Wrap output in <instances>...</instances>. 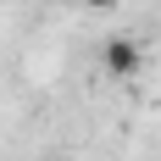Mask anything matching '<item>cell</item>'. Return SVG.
<instances>
[{
	"instance_id": "6da1fadb",
	"label": "cell",
	"mask_w": 161,
	"mask_h": 161,
	"mask_svg": "<svg viewBox=\"0 0 161 161\" xmlns=\"http://www.w3.org/2000/svg\"><path fill=\"white\" fill-rule=\"evenodd\" d=\"M100 67H106L111 78H139V72H145V50H139V39H106Z\"/></svg>"
},
{
	"instance_id": "7a4b0ae2",
	"label": "cell",
	"mask_w": 161,
	"mask_h": 161,
	"mask_svg": "<svg viewBox=\"0 0 161 161\" xmlns=\"http://www.w3.org/2000/svg\"><path fill=\"white\" fill-rule=\"evenodd\" d=\"M78 6H89V11H111L117 0H78Z\"/></svg>"
},
{
	"instance_id": "3957f363",
	"label": "cell",
	"mask_w": 161,
	"mask_h": 161,
	"mask_svg": "<svg viewBox=\"0 0 161 161\" xmlns=\"http://www.w3.org/2000/svg\"><path fill=\"white\" fill-rule=\"evenodd\" d=\"M33 6H50V0H33Z\"/></svg>"
}]
</instances>
